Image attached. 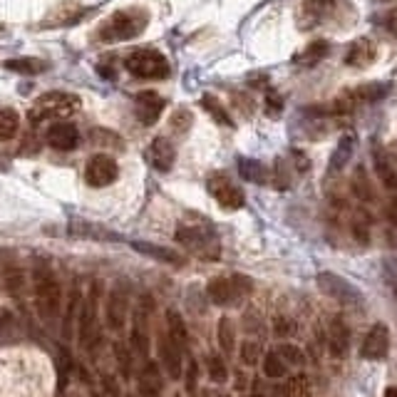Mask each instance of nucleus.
I'll list each match as a JSON object with an SVG mask.
<instances>
[{"mask_svg": "<svg viewBox=\"0 0 397 397\" xmlns=\"http://www.w3.org/2000/svg\"><path fill=\"white\" fill-rule=\"evenodd\" d=\"M119 167L110 154H95L85 167V182L92 189H104L117 182Z\"/></svg>", "mask_w": 397, "mask_h": 397, "instance_id": "1a4fd4ad", "label": "nucleus"}, {"mask_svg": "<svg viewBox=\"0 0 397 397\" xmlns=\"http://www.w3.org/2000/svg\"><path fill=\"white\" fill-rule=\"evenodd\" d=\"M261 368H263V375L271 380L286 378V372H288V363L280 358L278 350H268L266 355H263V360H261Z\"/></svg>", "mask_w": 397, "mask_h": 397, "instance_id": "aec40b11", "label": "nucleus"}, {"mask_svg": "<svg viewBox=\"0 0 397 397\" xmlns=\"http://www.w3.org/2000/svg\"><path fill=\"white\" fill-rule=\"evenodd\" d=\"M390 92V85H383V82H375V85H365L363 90L358 92V97L365 99V102H375V99H383L385 95Z\"/></svg>", "mask_w": 397, "mask_h": 397, "instance_id": "f704fd0d", "label": "nucleus"}, {"mask_svg": "<svg viewBox=\"0 0 397 397\" xmlns=\"http://www.w3.org/2000/svg\"><path fill=\"white\" fill-rule=\"evenodd\" d=\"M375 169H378V174L383 176L385 184H392V182H395V179H392V171L387 169V162H385L383 149H375Z\"/></svg>", "mask_w": 397, "mask_h": 397, "instance_id": "4c0bfd02", "label": "nucleus"}, {"mask_svg": "<svg viewBox=\"0 0 397 397\" xmlns=\"http://www.w3.org/2000/svg\"><path fill=\"white\" fill-rule=\"evenodd\" d=\"M286 390H288V395H291V397H311V390H308V380L303 378V375H298V378L291 380Z\"/></svg>", "mask_w": 397, "mask_h": 397, "instance_id": "e433bc0d", "label": "nucleus"}, {"mask_svg": "<svg viewBox=\"0 0 397 397\" xmlns=\"http://www.w3.org/2000/svg\"><path fill=\"white\" fill-rule=\"evenodd\" d=\"M318 288L326 296H330V298H335L338 303H343V306H348V308H363L365 306L363 291H360L355 283H350L348 278H343V276L333 274V271H323V274H318Z\"/></svg>", "mask_w": 397, "mask_h": 397, "instance_id": "0eeeda50", "label": "nucleus"}, {"mask_svg": "<svg viewBox=\"0 0 397 397\" xmlns=\"http://www.w3.org/2000/svg\"><path fill=\"white\" fill-rule=\"evenodd\" d=\"M254 291V280L246 278V276H231V278H211L206 283V296L208 300L219 308H228V306H236L241 296L251 293Z\"/></svg>", "mask_w": 397, "mask_h": 397, "instance_id": "39448f33", "label": "nucleus"}, {"mask_svg": "<svg viewBox=\"0 0 397 397\" xmlns=\"http://www.w3.org/2000/svg\"><path fill=\"white\" fill-rule=\"evenodd\" d=\"M156 350H159V363H162V368L167 370V375H169L171 380L182 378V372H184L182 350H179V346L169 338V333H167V335H159Z\"/></svg>", "mask_w": 397, "mask_h": 397, "instance_id": "ddd939ff", "label": "nucleus"}, {"mask_svg": "<svg viewBox=\"0 0 397 397\" xmlns=\"http://www.w3.org/2000/svg\"><path fill=\"white\" fill-rule=\"evenodd\" d=\"M239 174L246 179V182L251 184H266L268 182V171L266 167L261 162H256V159H239Z\"/></svg>", "mask_w": 397, "mask_h": 397, "instance_id": "b1692460", "label": "nucleus"}, {"mask_svg": "<svg viewBox=\"0 0 397 397\" xmlns=\"http://www.w3.org/2000/svg\"><path fill=\"white\" fill-rule=\"evenodd\" d=\"M47 144L58 152H72L80 144V132L75 124L67 122H55L47 127Z\"/></svg>", "mask_w": 397, "mask_h": 397, "instance_id": "4468645a", "label": "nucleus"}, {"mask_svg": "<svg viewBox=\"0 0 397 397\" xmlns=\"http://www.w3.org/2000/svg\"><path fill=\"white\" fill-rule=\"evenodd\" d=\"M99 288H102V283L99 280H95L90 288V293L85 296V300H82V306H80V340L82 343H87L92 335V328H95V320H97V308H99Z\"/></svg>", "mask_w": 397, "mask_h": 397, "instance_id": "9b49d317", "label": "nucleus"}, {"mask_svg": "<svg viewBox=\"0 0 397 397\" xmlns=\"http://www.w3.org/2000/svg\"><path fill=\"white\" fill-rule=\"evenodd\" d=\"M352 147H355V139H352V137H343V139H340L338 147H335V152H333V156H330V169L333 171H340L348 162H350Z\"/></svg>", "mask_w": 397, "mask_h": 397, "instance_id": "cd10ccee", "label": "nucleus"}, {"mask_svg": "<svg viewBox=\"0 0 397 397\" xmlns=\"http://www.w3.org/2000/svg\"><path fill=\"white\" fill-rule=\"evenodd\" d=\"M206 372H208V380L216 385H224L228 380V368L226 363H224L221 355H208L206 358Z\"/></svg>", "mask_w": 397, "mask_h": 397, "instance_id": "c85d7f7f", "label": "nucleus"}, {"mask_svg": "<svg viewBox=\"0 0 397 397\" xmlns=\"http://www.w3.org/2000/svg\"><path fill=\"white\" fill-rule=\"evenodd\" d=\"M5 70L20 72V75H40V72L47 70V62L38 58H15L5 60Z\"/></svg>", "mask_w": 397, "mask_h": 397, "instance_id": "4be33fe9", "label": "nucleus"}, {"mask_svg": "<svg viewBox=\"0 0 397 397\" xmlns=\"http://www.w3.org/2000/svg\"><path fill=\"white\" fill-rule=\"evenodd\" d=\"M387 30L397 38V10H390V13H387Z\"/></svg>", "mask_w": 397, "mask_h": 397, "instance_id": "37998d69", "label": "nucleus"}, {"mask_svg": "<svg viewBox=\"0 0 397 397\" xmlns=\"http://www.w3.org/2000/svg\"><path fill=\"white\" fill-rule=\"evenodd\" d=\"M147 20H149L147 10H139V8L117 10L112 18H107L102 25L97 27L95 40H102V43H122V40L137 38L139 33H144Z\"/></svg>", "mask_w": 397, "mask_h": 397, "instance_id": "f03ea898", "label": "nucleus"}, {"mask_svg": "<svg viewBox=\"0 0 397 397\" xmlns=\"http://www.w3.org/2000/svg\"><path fill=\"white\" fill-rule=\"evenodd\" d=\"M196 378H199V365L196 360H189L187 365V392L189 395H196Z\"/></svg>", "mask_w": 397, "mask_h": 397, "instance_id": "ea45409f", "label": "nucleus"}, {"mask_svg": "<svg viewBox=\"0 0 397 397\" xmlns=\"http://www.w3.org/2000/svg\"><path fill=\"white\" fill-rule=\"evenodd\" d=\"M206 189H208V194L219 202V206L228 208V211H236V208H241L243 204H246L243 191L239 189V187H236V184L231 182L226 174H221V171H216V174L208 176Z\"/></svg>", "mask_w": 397, "mask_h": 397, "instance_id": "6e6552de", "label": "nucleus"}, {"mask_svg": "<svg viewBox=\"0 0 397 397\" xmlns=\"http://www.w3.org/2000/svg\"><path fill=\"white\" fill-rule=\"evenodd\" d=\"M280 358L286 360L291 368H303L306 365V355H303V350H300L298 346H291V343H286V346L278 348Z\"/></svg>", "mask_w": 397, "mask_h": 397, "instance_id": "473e14b6", "label": "nucleus"}, {"mask_svg": "<svg viewBox=\"0 0 397 397\" xmlns=\"http://www.w3.org/2000/svg\"><path fill=\"white\" fill-rule=\"evenodd\" d=\"M167 326H169V338L174 340L176 346L184 348L189 343V333H187V323H184L182 313L169 308V311H167Z\"/></svg>", "mask_w": 397, "mask_h": 397, "instance_id": "412c9836", "label": "nucleus"}, {"mask_svg": "<svg viewBox=\"0 0 397 397\" xmlns=\"http://www.w3.org/2000/svg\"><path fill=\"white\" fill-rule=\"evenodd\" d=\"M387 350H390V330L385 323H375L365 335L363 346H360V355L365 360H383Z\"/></svg>", "mask_w": 397, "mask_h": 397, "instance_id": "9d476101", "label": "nucleus"}, {"mask_svg": "<svg viewBox=\"0 0 397 397\" xmlns=\"http://www.w3.org/2000/svg\"><path fill=\"white\" fill-rule=\"evenodd\" d=\"M251 395L254 397H266V387H263V380L261 378L254 380V390H251Z\"/></svg>", "mask_w": 397, "mask_h": 397, "instance_id": "a18cd8bd", "label": "nucleus"}, {"mask_svg": "<svg viewBox=\"0 0 397 397\" xmlns=\"http://www.w3.org/2000/svg\"><path fill=\"white\" fill-rule=\"evenodd\" d=\"M328 343H330L333 352L335 355H343L348 350V343H350V335H348L346 326H343V320H330V326H328Z\"/></svg>", "mask_w": 397, "mask_h": 397, "instance_id": "5701e85b", "label": "nucleus"}, {"mask_svg": "<svg viewBox=\"0 0 397 397\" xmlns=\"http://www.w3.org/2000/svg\"><path fill=\"white\" fill-rule=\"evenodd\" d=\"M162 390V372L156 368V363H147L144 365L142 375H139V392L144 397H154Z\"/></svg>", "mask_w": 397, "mask_h": 397, "instance_id": "a211bd4d", "label": "nucleus"}, {"mask_svg": "<svg viewBox=\"0 0 397 397\" xmlns=\"http://www.w3.org/2000/svg\"><path fill=\"white\" fill-rule=\"evenodd\" d=\"M176 397H182V395H176Z\"/></svg>", "mask_w": 397, "mask_h": 397, "instance_id": "8fccbe9b", "label": "nucleus"}, {"mask_svg": "<svg viewBox=\"0 0 397 397\" xmlns=\"http://www.w3.org/2000/svg\"><path fill=\"white\" fill-rule=\"evenodd\" d=\"M383 397H397V387H395V385L385 387V395H383Z\"/></svg>", "mask_w": 397, "mask_h": 397, "instance_id": "49530a36", "label": "nucleus"}, {"mask_svg": "<svg viewBox=\"0 0 397 397\" xmlns=\"http://www.w3.org/2000/svg\"><path fill=\"white\" fill-rule=\"evenodd\" d=\"M33 291L40 318L45 323H55L62 313V286H60L55 271L45 263H38L33 268Z\"/></svg>", "mask_w": 397, "mask_h": 397, "instance_id": "f257e3e1", "label": "nucleus"}, {"mask_svg": "<svg viewBox=\"0 0 397 397\" xmlns=\"http://www.w3.org/2000/svg\"><path fill=\"white\" fill-rule=\"evenodd\" d=\"M130 246L134 248V251H139L142 256H149V258L159 261V263H169V266H184V256H179L176 251H171V248L156 246V243H149V241H132Z\"/></svg>", "mask_w": 397, "mask_h": 397, "instance_id": "f3484780", "label": "nucleus"}, {"mask_svg": "<svg viewBox=\"0 0 397 397\" xmlns=\"http://www.w3.org/2000/svg\"><path fill=\"white\" fill-rule=\"evenodd\" d=\"M147 159L154 167L156 171H169L176 162V149L174 144L169 142L167 137H156L152 139L149 149H147Z\"/></svg>", "mask_w": 397, "mask_h": 397, "instance_id": "dca6fc26", "label": "nucleus"}, {"mask_svg": "<svg viewBox=\"0 0 397 397\" xmlns=\"http://www.w3.org/2000/svg\"><path fill=\"white\" fill-rule=\"evenodd\" d=\"M328 50H330V45L323 43V40H318V43H313V45H308L306 50L300 52L298 58H296V62H300V65H315L318 60L326 58Z\"/></svg>", "mask_w": 397, "mask_h": 397, "instance_id": "c756f323", "label": "nucleus"}, {"mask_svg": "<svg viewBox=\"0 0 397 397\" xmlns=\"http://www.w3.org/2000/svg\"><path fill=\"white\" fill-rule=\"evenodd\" d=\"M92 397H99V395H92Z\"/></svg>", "mask_w": 397, "mask_h": 397, "instance_id": "09e8293b", "label": "nucleus"}, {"mask_svg": "<svg viewBox=\"0 0 397 397\" xmlns=\"http://www.w3.org/2000/svg\"><path fill=\"white\" fill-rule=\"evenodd\" d=\"M392 293H395V298H397V283H395V291H392Z\"/></svg>", "mask_w": 397, "mask_h": 397, "instance_id": "de8ad7c7", "label": "nucleus"}, {"mask_svg": "<svg viewBox=\"0 0 397 397\" xmlns=\"http://www.w3.org/2000/svg\"><path fill=\"white\" fill-rule=\"evenodd\" d=\"M20 130V115L13 107L0 110V142H10Z\"/></svg>", "mask_w": 397, "mask_h": 397, "instance_id": "393cba45", "label": "nucleus"}, {"mask_svg": "<svg viewBox=\"0 0 397 397\" xmlns=\"http://www.w3.org/2000/svg\"><path fill=\"white\" fill-rule=\"evenodd\" d=\"M115 355H117V363H119V368H122L124 378H127V375H130V370H132V358H130V352L124 350L122 343H117V346H115Z\"/></svg>", "mask_w": 397, "mask_h": 397, "instance_id": "58836bf2", "label": "nucleus"}, {"mask_svg": "<svg viewBox=\"0 0 397 397\" xmlns=\"http://www.w3.org/2000/svg\"><path fill=\"white\" fill-rule=\"evenodd\" d=\"M134 112H137V119L144 124V127H149V124H154L156 119L162 117L164 112V99L156 95V92L147 90V92H139L137 99H134Z\"/></svg>", "mask_w": 397, "mask_h": 397, "instance_id": "2eb2a0df", "label": "nucleus"}, {"mask_svg": "<svg viewBox=\"0 0 397 397\" xmlns=\"http://www.w3.org/2000/svg\"><path fill=\"white\" fill-rule=\"evenodd\" d=\"M202 104H204V110L211 115V117L216 119V122L221 124V127H231V117L226 115V110H224V104H219V99L216 97H211V95H204L202 97Z\"/></svg>", "mask_w": 397, "mask_h": 397, "instance_id": "7c9ffc66", "label": "nucleus"}, {"mask_svg": "<svg viewBox=\"0 0 397 397\" xmlns=\"http://www.w3.org/2000/svg\"><path fill=\"white\" fill-rule=\"evenodd\" d=\"M102 383L107 385V392H110L112 397H119V387H117V383H115V380H112L110 375H104Z\"/></svg>", "mask_w": 397, "mask_h": 397, "instance_id": "79ce46f5", "label": "nucleus"}, {"mask_svg": "<svg viewBox=\"0 0 397 397\" xmlns=\"http://www.w3.org/2000/svg\"><path fill=\"white\" fill-rule=\"evenodd\" d=\"M124 70L139 80H164L169 77V60L156 50H134L124 58Z\"/></svg>", "mask_w": 397, "mask_h": 397, "instance_id": "20e7f679", "label": "nucleus"}, {"mask_svg": "<svg viewBox=\"0 0 397 397\" xmlns=\"http://www.w3.org/2000/svg\"><path fill=\"white\" fill-rule=\"evenodd\" d=\"M132 348L147 358V352H149V338H147V333L142 328V315H137L134 320V328H132Z\"/></svg>", "mask_w": 397, "mask_h": 397, "instance_id": "2f4dec72", "label": "nucleus"}, {"mask_svg": "<svg viewBox=\"0 0 397 397\" xmlns=\"http://www.w3.org/2000/svg\"><path fill=\"white\" fill-rule=\"evenodd\" d=\"M10 323H13V311H8V308H0V328L10 326Z\"/></svg>", "mask_w": 397, "mask_h": 397, "instance_id": "c03bdc74", "label": "nucleus"}, {"mask_svg": "<svg viewBox=\"0 0 397 397\" xmlns=\"http://www.w3.org/2000/svg\"><path fill=\"white\" fill-rule=\"evenodd\" d=\"M80 110V97L72 92H45L38 97L27 112L30 122H52V119H65Z\"/></svg>", "mask_w": 397, "mask_h": 397, "instance_id": "7ed1b4c3", "label": "nucleus"}, {"mask_svg": "<svg viewBox=\"0 0 397 397\" xmlns=\"http://www.w3.org/2000/svg\"><path fill=\"white\" fill-rule=\"evenodd\" d=\"M241 363L248 365V368L261 363V346L256 340H243L241 343Z\"/></svg>", "mask_w": 397, "mask_h": 397, "instance_id": "72a5a7b5", "label": "nucleus"}, {"mask_svg": "<svg viewBox=\"0 0 397 397\" xmlns=\"http://www.w3.org/2000/svg\"><path fill=\"white\" fill-rule=\"evenodd\" d=\"M274 330H276V335H293L296 323L291 318H278L274 323Z\"/></svg>", "mask_w": 397, "mask_h": 397, "instance_id": "a19ab883", "label": "nucleus"}, {"mask_svg": "<svg viewBox=\"0 0 397 397\" xmlns=\"http://www.w3.org/2000/svg\"><path fill=\"white\" fill-rule=\"evenodd\" d=\"M216 338H219V348L224 352H234L236 348V328H234V320L224 315L219 320V326H216Z\"/></svg>", "mask_w": 397, "mask_h": 397, "instance_id": "bb28decb", "label": "nucleus"}, {"mask_svg": "<svg viewBox=\"0 0 397 397\" xmlns=\"http://www.w3.org/2000/svg\"><path fill=\"white\" fill-rule=\"evenodd\" d=\"M171 130L179 132V134H184V132L191 127V112L189 110H176L174 115H171Z\"/></svg>", "mask_w": 397, "mask_h": 397, "instance_id": "c9c22d12", "label": "nucleus"}, {"mask_svg": "<svg viewBox=\"0 0 397 397\" xmlns=\"http://www.w3.org/2000/svg\"><path fill=\"white\" fill-rule=\"evenodd\" d=\"M3 291H5L8 296H13V298H18V296L25 291V274L15 266L3 268Z\"/></svg>", "mask_w": 397, "mask_h": 397, "instance_id": "a878e982", "label": "nucleus"}, {"mask_svg": "<svg viewBox=\"0 0 397 397\" xmlns=\"http://www.w3.org/2000/svg\"><path fill=\"white\" fill-rule=\"evenodd\" d=\"M80 303H82V291H80V278H75L72 280L70 293H67V311H65V320H62V330H65V335H70L72 333Z\"/></svg>", "mask_w": 397, "mask_h": 397, "instance_id": "6ab92c4d", "label": "nucleus"}, {"mask_svg": "<svg viewBox=\"0 0 397 397\" xmlns=\"http://www.w3.org/2000/svg\"><path fill=\"white\" fill-rule=\"evenodd\" d=\"M176 241L184 248L194 251L202 258H219V239L208 226H196V224H182L176 228Z\"/></svg>", "mask_w": 397, "mask_h": 397, "instance_id": "423d86ee", "label": "nucleus"}, {"mask_svg": "<svg viewBox=\"0 0 397 397\" xmlns=\"http://www.w3.org/2000/svg\"><path fill=\"white\" fill-rule=\"evenodd\" d=\"M127 313H130V303H127V296L119 291V288H112L110 296H107V303H104V320L110 330L119 333L127 326Z\"/></svg>", "mask_w": 397, "mask_h": 397, "instance_id": "f8f14e48", "label": "nucleus"}]
</instances>
